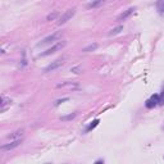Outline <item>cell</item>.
Instances as JSON below:
<instances>
[{
	"instance_id": "1",
	"label": "cell",
	"mask_w": 164,
	"mask_h": 164,
	"mask_svg": "<svg viewBox=\"0 0 164 164\" xmlns=\"http://www.w3.org/2000/svg\"><path fill=\"white\" fill-rule=\"evenodd\" d=\"M64 46H65V41H62V43H58V44H55L54 46L49 48L46 51H44V53H41V57H46V55H50V54L55 53V51L60 50V49H63Z\"/></svg>"
},
{
	"instance_id": "2",
	"label": "cell",
	"mask_w": 164,
	"mask_h": 164,
	"mask_svg": "<svg viewBox=\"0 0 164 164\" xmlns=\"http://www.w3.org/2000/svg\"><path fill=\"white\" fill-rule=\"evenodd\" d=\"M76 13V9L73 8V9H68L67 12L64 13L62 17H60V19H59V22H58V24H63V23H65L68 19H71L72 17H73V14Z\"/></svg>"
},
{
	"instance_id": "3",
	"label": "cell",
	"mask_w": 164,
	"mask_h": 164,
	"mask_svg": "<svg viewBox=\"0 0 164 164\" xmlns=\"http://www.w3.org/2000/svg\"><path fill=\"white\" fill-rule=\"evenodd\" d=\"M64 64V59H58V60H55L53 64H50V65H48L46 68L44 69V72H50V71H54V69H57L59 68L60 65Z\"/></svg>"
},
{
	"instance_id": "4",
	"label": "cell",
	"mask_w": 164,
	"mask_h": 164,
	"mask_svg": "<svg viewBox=\"0 0 164 164\" xmlns=\"http://www.w3.org/2000/svg\"><path fill=\"white\" fill-rule=\"evenodd\" d=\"M21 142H22V138H18V140H12V142H10V144H6V145H3L1 149L3 151H5V150H10V149H14V148H17V146H18Z\"/></svg>"
},
{
	"instance_id": "5",
	"label": "cell",
	"mask_w": 164,
	"mask_h": 164,
	"mask_svg": "<svg viewBox=\"0 0 164 164\" xmlns=\"http://www.w3.org/2000/svg\"><path fill=\"white\" fill-rule=\"evenodd\" d=\"M59 37V35L58 33H54V35H51V36H49L46 37V39H44L41 43L37 44V46H45V45H48V44H50V43H54L55 40H57Z\"/></svg>"
},
{
	"instance_id": "6",
	"label": "cell",
	"mask_w": 164,
	"mask_h": 164,
	"mask_svg": "<svg viewBox=\"0 0 164 164\" xmlns=\"http://www.w3.org/2000/svg\"><path fill=\"white\" fill-rule=\"evenodd\" d=\"M158 104H159V95H153L148 102H146V106H148L149 109H151V108L156 106Z\"/></svg>"
},
{
	"instance_id": "7",
	"label": "cell",
	"mask_w": 164,
	"mask_h": 164,
	"mask_svg": "<svg viewBox=\"0 0 164 164\" xmlns=\"http://www.w3.org/2000/svg\"><path fill=\"white\" fill-rule=\"evenodd\" d=\"M22 135H23V130H18V131H16L13 135H10L8 138H10V140H18V138L22 137Z\"/></svg>"
},
{
	"instance_id": "8",
	"label": "cell",
	"mask_w": 164,
	"mask_h": 164,
	"mask_svg": "<svg viewBox=\"0 0 164 164\" xmlns=\"http://www.w3.org/2000/svg\"><path fill=\"white\" fill-rule=\"evenodd\" d=\"M133 10H135V8H130V9H127V10H126V12H124V13H122V14H121L119 17H118V21H122V19H126V18H127V17H128V16H130V14H131V13H133Z\"/></svg>"
},
{
	"instance_id": "9",
	"label": "cell",
	"mask_w": 164,
	"mask_h": 164,
	"mask_svg": "<svg viewBox=\"0 0 164 164\" xmlns=\"http://www.w3.org/2000/svg\"><path fill=\"white\" fill-rule=\"evenodd\" d=\"M156 9L159 10L160 14H164V0H158V3H156Z\"/></svg>"
},
{
	"instance_id": "10",
	"label": "cell",
	"mask_w": 164,
	"mask_h": 164,
	"mask_svg": "<svg viewBox=\"0 0 164 164\" xmlns=\"http://www.w3.org/2000/svg\"><path fill=\"white\" fill-rule=\"evenodd\" d=\"M10 103V99H6V97L3 95L1 96V110H4L5 109V105L6 104H9Z\"/></svg>"
},
{
	"instance_id": "11",
	"label": "cell",
	"mask_w": 164,
	"mask_h": 164,
	"mask_svg": "<svg viewBox=\"0 0 164 164\" xmlns=\"http://www.w3.org/2000/svg\"><path fill=\"white\" fill-rule=\"evenodd\" d=\"M122 30H123V27H122V26H118L117 28H114V30H111V31H110V32H109V36H113V35L119 33Z\"/></svg>"
},
{
	"instance_id": "12",
	"label": "cell",
	"mask_w": 164,
	"mask_h": 164,
	"mask_svg": "<svg viewBox=\"0 0 164 164\" xmlns=\"http://www.w3.org/2000/svg\"><path fill=\"white\" fill-rule=\"evenodd\" d=\"M103 3H104V0H96V1H94V3H91V4L87 5V8H95V6L103 4Z\"/></svg>"
},
{
	"instance_id": "13",
	"label": "cell",
	"mask_w": 164,
	"mask_h": 164,
	"mask_svg": "<svg viewBox=\"0 0 164 164\" xmlns=\"http://www.w3.org/2000/svg\"><path fill=\"white\" fill-rule=\"evenodd\" d=\"M97 48V45L96 44H94V45H90V46H87L83 49V51H90V50H94V49H96Z\"/></svg>"
},
{
	"instance_id": "14",
	"label": "cell",
	"mask_w": 164,
	"mask_h": 164,
	"mask_svg": "<svg viewBox=\"0 0 164 164\" xmlns=\"http://www.w3.org/2000/svg\"><path fill=\"white\" fill-rule=\"evenodd\" d=\"M97 123H99V121H97V119H96V121H94V122H92V123H91V124H90V126H89V128H87V130H89V131H90V130H92V128H95V127H96V126H97Z\"/></svg>"
},
{
	"instance_id": "15",
	"label": "cell",
	"mask_w": 164,
	"mask_h": 164,
	"mask_svg": "<svg viewBox=\"0 0 164 164\" xmlns=\"http://www.w3.org/2000/svg\"><path fill=\"white\" fill-rule=\"evenodd\" d=\"M159 104H164V90H163V92L159 95Z\"/></svg>"
},
{
	"instance_id": "16",
	"label": "cell",
	"mask_w": 164,
	"mask_h": 164,
	"mask_svg": "<svg viewBox=\"0 0 164 164\" xmlns=\"http://www.w3.org/2000/svg\"><path fill=\"white\" fill-rule=\"evenodd\" d=\"M57 16H58V13H53V14H49V16H48V21H50V19H54Z\"/></svg>"
}]
</instances>
